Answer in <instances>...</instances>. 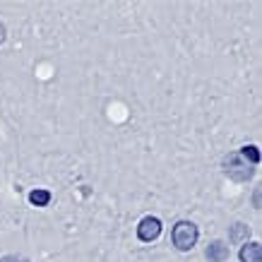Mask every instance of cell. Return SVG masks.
<instances>
[{"label":"cell","instance_id":"cell-1","mask_svg":"<svg viewBox=\"0 0 262 262\" xmlns=\"http://www.w3.org/2000/svg\"><path fill=\"white\" fill-rule=\"evenodd\" d=\"M200 238V229L195 226L192 222H178L171 231V241H173V246L181 250V253H188L195 248Z\"/></svg>","mask_w":262,"mask_h":262},{"label":"cell","instance_id":"cell-2","mask_svg":"<svg viewBox=\"0 0 262 262\" xmlns=\"http://www.w3.org/2000/svg\"><path fill=\"white\" fill-rule=\"evenodd\" d=\"M161 233V222L157 216H144L140 226H137V238L142 241V243H151V241H157Z\"/></svg>","mask_w":262,"mask_h":262},{"label":"cell","instance_id":"cell-3","mask_svg":"<svg viewBox=\"0 0 262 262\" xmlns=\"http://www.w3.org/2000/svg\"><path fill=\"white\" fill-rule=\"evenodd\" d=\"M226 173L231 176V178H236V181H246V178H250V173H253V168L246 166L243 161H241L238 154H231V157H226Z\"/></svg>","mask_w":262,"mask_h":262},{"label":"cell","instance_id":"cell-4","mask_svg":"<svg viewBox=\"0 0 262 262\" xmlns=\"http://www.w3.org/2000/svg\"><path fill=\"white\" fill-rule=\"evenodd\" d=\"M238 257H241V262H262V246L257 243V241L246 243V246L241 248Z\"/></svg>","mask_w":262,"mask_h":262},{"label":"cell","instance_id":"cell-5","mask_svg":"<svg viewBox=\"0 0 262 262\" xmlns=\"http://www.w3.org/2000/svg\"><path fill=\"white\" fill-rule=\"evenodd\" d=\"M207 257H209V262L229 260V246H226V243H222V241H212V243H209V248H207Z\"/></svg>","mask_w":262,"mask_h":262},{"label":"cell","instance_id":"cell-6","mask_svg":"<svg viewBox=\"0 0 262 262\" xmlns=\"http://www.w3.org/2000/svg\"><path fill=\"white\" fill-rule=\"evenodd\" d=\"M29 202H32L34 207H46L48 202H51V192L43 190V188H36V190L29 192Z\"/></svg>","mask_w":262,"mask_h":262},{"label":"cell","instance_id":"cell-7","mask_svg":"<svg viewBox=\"0 0 262 262\" xmlns=\"http://www.w3.org/2000/svg\"><path fill=\"white\" fill-rule=\"evenodd\" d=\"M241 157H243V159H248L250 164H257V161H260V151H257V147H253V144H250V147H243Z\"/></svg>","mask_w":262,"mask_h":262},{"label":"cell","instance_id":"cell-8","mask_svg":"<svg viewBox=\"0 0 262 262\" xmlns=\"http://www.w3.org/2000/svg\"><path fill=\"white\" fill-rule=\"evenodd\" d=\"M248 236H250V229H248L246 224H236L233 231H231V238L233 241H243V238H248Z\"/></svg>","mask_w":262,"mask_h":262},{"label":"cell","instance_id":"cell-9","mask_svg":"<svg viewBox=\"0 0 262 262\" xmlns=\"http://www.w3.org/2000/svg\"><path fill=\"white\" fill-rule=\"evenodd\" d=\"M5 36H8V32H5V24L0 22V43H3V41H5Z\"/></svg>","mask_w":262,"mask_h":262},{"label":"cell","instance_id":"cell-10","mask_svg":"<svg viewBox=\"0 0 262 262\" xmlns=\"http://www.w3.org/2000/svg\"><path fill=\"white\" fill-rule=\"evenodd\" d=\"M0 262H19V260H17V257H12V255H10V257H3V260H0Z\"/></svg>","mask_w":262,"mask_h":262}]
</instances>
